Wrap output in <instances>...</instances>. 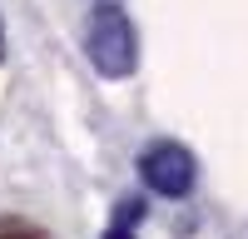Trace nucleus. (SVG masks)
I'll return each mask as SVG.
<instances>
[{"instance_id": "obj_6", "label": "nucleus", "mask_w": 248, "mask_h": 239, "mask_svg": "<svg viewBox=\"0 0 248 239\" xmlns=\"http://www.w3.org/2000/svg\"><path fill=\"white\" fill-rule=\"evenodd\" d=\"M99 5H114V0H99Z\"/></svg>"}, {"instance_id": "obj_5", "label": "nucleus", "mask_w": 248, "mask_h": 239, "mask_svg": "<svg viewBox=\"0 0 248 239\" xmlns=\"http://www.w3.org/2000/svg\"><path fill=\"white\" fill-rule=\"evenodd\" d=\"M0 60H5V25H0Z\"/></svg>"}, {"instance_id": "obj_3", "label": "nucleus", "mask_w": 248, "mask_h": 239, "mask_svg": "<svg viewBox=\"0 0 248 239\" xmlns=\"http://www.w3.org/2000/svg\"><path fill=\"white\" fill-rule=\"evenodd\" d=\"M144 219V199H119V209H114V224L109 229H124V234H134V224Z\"/></svg>"}, {"instance_id": "obj_4", "label": "nucleus", "mask_w": 248, "mask_h": 239, "mask_svg": "<svg viewBox=\"0 0 248 239\" xmlns=\"http://www.w3.org/2000/svg\"><path fill=\"white\" fill-rule=\"evenodd\" d=\"M105 239H134V234H124V229H105Z\"/></svg>"}, {"instance_id": "obj_1", "label": "nucleus", "mask_w": 248, "mask_h": 239, "mask_svg": "<svg viewBox=\"0 0 248 239\" xmlns=\"http://www.w3.org/2000/svg\"><path fill=\"white\" fill-rule=\"evenodd\" d=\"M85 55L105 80H124L139 70V30L119 5H94L85 20Z\"/></svg>"}, {"instance_id": "obj_2", "label": "nucleus", "mask_w": 248, "mask_h": 239, "mask_svg": "<svg viewBox=\"0 0 248 239\" xmlns=\"http://www.w3.org/2000/svg\"><path fill=\"white\" fill-rule=\"evenodd\" d=\"M139 174H144V185H149L154 194L184 199L194 189L199 165H194V154L184 150L179 139H154V145H144V154H139Z\"/></svg>"}]
</instances>
